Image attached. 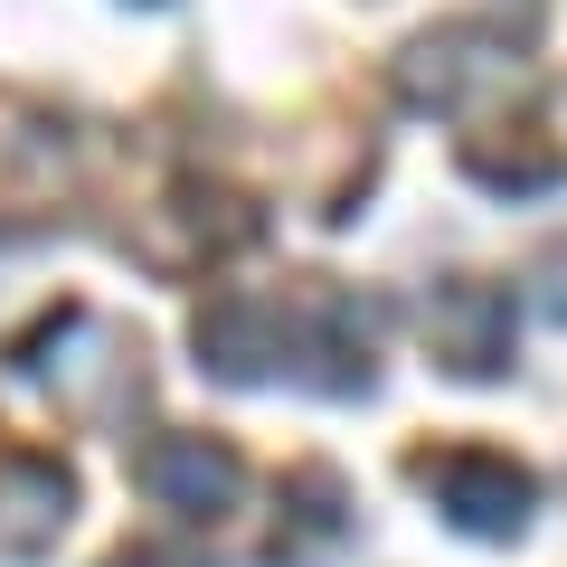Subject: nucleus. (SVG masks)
Here are the masks:
<instances>
[{
	"mask_svg": "<svg viewBox=\"0 0 567 567\" xmlns=\"http://www.w3.org/2000/svg\"><path fill=\"white\" fill-rule=\"evenodd\" d=\"M114 567H199V558H181V548H123Z\"/></svg>",
	"mask_w": 567,
	"mask_h": 567,
	"instance_id": "7",
	"label": "nucleus"
},
{
	"mask_svg": "<svg viewBox=\"0 0 567 567\" xmlns=\"http://www.w3.org/2000/svg\"><path fill=\"white\" fill-rule=\"evenodd\" d=\"M66 502H76V483H66L48 454H10V464H0V558L29 567L66 529Z\"/></svg>",
	"mask_w": 567,
	"mask_h": 567,
	"instance_id": "5",
	"label": "nucleus"
},
{
	"mask_svg": "<svg viewBox=\"0 0 567 567\" xmlns=\"http://www.w3.org/2000/svg\"><path fill=\"white\" fill-rule=\"evenodd\" d=\"M133 483L162 511H181V520H218V511L246 492V464L218 445V435H152V445L133 454Z\"/></svg>",
	"mask_w": 567,
	"mask_h": 567,
	"instance_id": "3",
	"label": "nucleus"
},
{
	"mask_svg": "<svg viewBox=\"0 0 567 567\" xmlns=\"http://www.w3.org/2000/svg\"><path fill=\"white\" fill-rule=\"evenodd\" d=\"M425 350L454 379H502L511 369V293L483 275H445L425 293Z\"/></svg>",
	"mask_w": 567,
	"mask_h": 567,
	"instance_id": "2",
	"label": "nucleus"
},
{
	"mask_svg": "<svg viewBox=\"0 0 567 567\" xmlns=\"http://www.w3.org/2000/svg\"><path fill=\"white\" fill-rule=\"evenodd\" d=\"M511 76V39H473V29H435V39H416L406 48V66H398V85H406V104H425V114H464L483 85H502Z\"/></svg>",
	"mask_w": 567,
	"mask_h": 567,
	"instance_id": "4",
	"label": "nucleus"
},
{
	"mask_svg": "<svg viewBox=\"0 0 567 567\" xmlns=\"http://www.w3.org/2000/svg\"><path fill=\"white\" fill-rule=\"evenodd\" d=\"M529 284H539V312H548V322H567V237H558V246H539Z\"/></svg>",
	"mask_w": 567,
	"mask_h": 567,
	"instance_id": "6",
	"label": "nucleus"
},
{
	"mask_svg": "<svg viewBox=\"0 0 567 567\" xmlns=\"http://www.w3.org/2000/svg\"><path fill=\"white\" fill-rule=\"evenodd\" d=\"M416 492L445 511L464 539H520V529H529V502H539V483H529L511 454H483V445L416 454Z\"/></svg>",
	"mask_w": 567,
	"mask_h": 567,
	"instance_id": "1",
	"label": "nucleus"
}]
</instances>
